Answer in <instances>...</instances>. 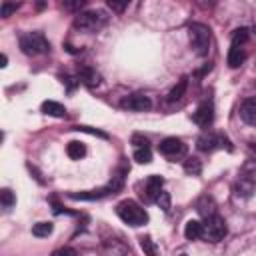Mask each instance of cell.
Here are the masks:
<instances>
[{
    "label": "cell",
    "mask_w": 256,
    "mask_h": 256,
    "mask_svg": "<svg viewBox=\"0 0 256 256\" xmlns=\"http://www.w3.org/2000/svg\"><path fill=\"white\" fill-rule=\"evenodd\" d=\"M160 154H164L166 158H180L186 154V144L180 140V138H164L158 146Z\"/></svg>",
    "instance_id": "52a82bcc"
},
{
    "label": "cell",
    "mask_w": 256,
    "mask_h": 256,
    "mask_svg": "<svg viewBox=\"0 0 256 256\" xmlns=\"http://www.w3.org/2000/svg\"><path fill=\"white\" fill-rule=\"evenodd\" d=\"M198 212L204 216V218H208V216H212V214H216L214 212V202H212V198H208V196H204L200 202H198Z\"/></svg>",
    "instance_id": "7402d4cb"
},
{
    "label": "cell",
    "mask_w": 256,
    "mask_h": 256,
    "mask_svg": "<svg viewBox=\"0 0 256 256\" xmlns=\"http://www.w3.org/2000/svg\"><path fill=\"white\" fill-rule=\"evenodd\" d=\"M254 180L252 178H242L238 184H236V194L238 196H244V198H248L252 192H254Z\"/></svg>",
    "instance_id": "e0dca14e"
},
{
    "label": "cell",
    "mask_w": 256,
    "mask_h": 256,
    "mask_svg": "<svg viewBox=\"0 0 256 256\" xmlns=\"http://www.w3.org/2000/svg\"><path fill=\"white\" fill-rule=\"evenodd\" d=\"M108 22V16L106 12L102 10H88V12H80L76 18H74V28L78 32H84V34H94L98 30H102Z\"/></svg>",
    "instance_id": "6da1fadb"
},
{
    "label": "cell",
    "mask_w": 256,
    "mask_h": 256,
    "mask_svg": "<svg viewBox=\"0 0 256 256\" xmlns=\"http://www.w3.org/2000/svg\"><path fill=\"white\" fill-rule=\"evenodd\" d=\"M156 204H158L164 212H168V210H170V196H168V192L162 190V192L158 194V198H156Z\"/></svg>",
    "instance_id": "83f0119b"
},
{
    "label": "cell",
    "mask_w": 256,
    "mask_h": 256,
    "mask_svg": "<svg viewBox=\"0 0 256 256\" xmlns=\"http://www.w3.org/2000/svg\"><path fill=\"white\" fill-rule=\"evenodd\" d=\"M228 232V226H226V220L218 214H212L206 218V224H204V236L210 240V242H220Z\"/></svg>",
    "instance_id": "5b68a950"
},
{
    "label": "cell",
    "mask_w": 256,
    "mask_h": 256,
    "mask_svg": "<svg viewBox=\"0 0 256 256\" xmlns=\"http://www.w3.org/2000/svg\"><path fill=\"white\" fill-rule=\"evenodd\" d=\"M116 214L120 216L122 222H126L128 226H142L148 222V214L146 210L134 202V200H122L118 206H116Z\"/></svg>",
    "instance_id": "7a4b0ae2"
},
{
    "label": "cell",
    "mask_w": 256,
    "mask_h": 256,
    "mask_svg": "<svg viewBox=\"0 0 256 256\" xmlns=\"http://www.w3.org/2000/svg\"><path fill=\"white\" fill-rule=\"evenodd\" d=\"M60 254H72V256H74V254H76V250H74V248H60V250H56V252H54V256H60Z\"/></svg>",
    "instance_id": "1f68e13d"
},
{
    "label": "cell",
    "mask_w": 256,
    "mask_h": 256,
    "mask_svg": "<svg viewBox=\"0 0 256 256\" xmlns=\"http://www.w3.org/2000/svg\"><path fill=\"white\" fill-rule=\"evenodd\" d=\"M222 142H224L222 136H216V134H212V132H204L202 136H198L196 146H198V150H202V152H212V150H216Z\"/></svg>",
    "instance_id": "9c48e42d"
},
{
    "label": "cell",
    "mask_w": 256,
    "mask_h": 256,
    "mask_svg": "<svg viewBox=\"0 0 256 256\" xmlns=\"http://www.w3.org/2000/svg\"><path fill=\"white\" fill-rule=\"evenodd\" d=\"M240 118L246 124H256V98H246L240 104Z\"/></svg>",
    "instance_id": "8fae6325"
},
{
    "label": "cell",
    "mask_w": 256,
    "mask_h": 256,
    "mask_svg": "<svg viewBox=\"0 0 256 256\" xmlns=\"http://www.w3.org/2000/svg\"><path fill=\"white\" fill-rule=\"evenodd\" d=\"M192 118H194V122H196L198 126H202V128L210 126L212 120H214V106H212V102H202V104L196 108V112H194Z\"/></svg>",
    "instance_id": "ba28073f"
},
{
    "label": "cell",
    "mask_w": 256,
    "mask_h": 256,
    "mask_svg": "<svg viewBox=\"0 0 256 256\" xmlns=\"http://www.w3.org/2000/svg\"><path fill=\"white\" fill-rule=\"evenodd\" d=\"M52 230H54L52 222H38V224H34V226H32V234H34V236H38V238L50 236V234H52Z\"/></svg>",
    "instance_id": "ffe728a7"
},
{
    "label": "cell",
    "mask_w": 256,
    "mask_h": 256,
    "mask_svg": "<svg viewBox=\"0 0 256 256\" xmlns=\"http://www.w3.org/2000/svg\"><path fill=\"white\" fill-rule=\"evenodd\" d=\"M184 236L186 240H198L204 236V224L198 220H188L184 226Z\"/></svg>",
    "instance_id": "7c38bea8"
},
{
    "label": "cell",
    "mask_w": 256,
    "mask_h": 256,
    "mask_svg": "<svg viewBox=\"0 0 256 256\" xmlns=\"http://www.w3.org/2000/svg\"><path fill=\"white\" fill-rule=\"evenodd\" d=\"M184 172L186 174H192V176H198L202 172V164L198 158H186L184 160Z\"/></svg>",
    "instance_id": "44dd1931"
},
{
    "label": "cell",
    "mask_w": 256,
    "mask_h": 256,
    "mask_svg": "<svg viewBox=\"0 0 256 256\" xmlns=\"http://www.w3.org/2000/svg\"><path fill=\"white\" fill-rule=\"evenodd\" d=\"M244 60H246V54H244L242 46H230V52H228V66H230V68H238Z\"/></svg>",
    "instance_id": "5bb4252c"
},
{
    "label": "cell",
    "mask_w": 256,
    "mask_h": 256,
    "mask_svg": "<svg viewBox=\"0 0 256 256\" xmlns=\"http://www.w3.org/2000/svg\"><path fill=\"white\" fill-rule=\"evenodd\" d=\"M134 160L140 162V164H148L152 160L150 146H138V148H134Z\"/></svg>",
    "instance_id": "d6986e66"
},
{
    "label": "cell",
    "mask_w": 256,
    "mask_h": 256,
    "mask_svg": "<svg viewBox=\"0 0 256 256\" xmlns=\"http://www.w3.org/2000/svg\"><path fill=\"white\" fill-rule=\"evenodd\" d=\"M162 184H164V180H162L160 176H150V178L146 180V184H144V194H146V198L152 200V202H156L158 194L162 192Z\"/></svg>",
    "instance_id": "30bf717a"
},
{
    "label": "cell",
    "mask_w": 256,
    "mask_h": 256,
    "mask_svg": "<svg viewBox=\"0 0 256 256\" xmlns=\"http://www.w3.org/2000/svg\"><path fill=\"white\" fill-rule=\"evenodd\" d=\"M74 130H80V132H90V134H96V136H100V138H106V134H104V132L92 130V128H88V126H76Z\"/></svg>",
    "instance_id": "4dcf8cb0"
},
{
    "label": "cell",
    "mask_w": 256,
    "mask_h": 256,
    "mask_svg": "<svg viewBox=\"0 0 256 256\" xmlns=\"http://www.w3.org/2000/svg\"><path fill=\"white\" fill-rule=\"evenodd\" d=\"M18 6H20L18 2H12V0H4V2H2V10H0L2 18H8L12 12H16V8H18Z\"/></svg>",
    "instance_id": "4316f807"
},
{
    "label": "cell",
    "mask_w": 256,
    "mask_h": 256,
    "mask_svg": "<svg viewBox=\"0 0 256 256\" xmlns=\"http://www.w3.org/2000/svg\"><path fill=\"white\" fill-rule=\"evenodd\" d=\"M186 86H188V80L182 78V80L170 90V94H168V102H176V100H180V98L184 96V92H186Z\"/></svg>",
    "instance_id": "ac0fdd59"
},
{
    "label": "cell",
    "mask_w": 256,
    "mask_h": 256,
    "mask_svg": "<svg viewBox=\"0 0 256 256\" xmlns=\"http://www.w3.org/2000/svg\"><path fill=\"white\" fill-rule=\"evenodd\" d=\"M80 80H82L88 88H94V86L100 84V74H98L96 70H92V68H82V70H80Z\"/></svg>",
    "instance_id": "9a60e30c"
},
{
    "label": "cell",
    "mask_w": 256,
    "mask_h": 256,
    "mask_svg": "<svg viewBox=\"0 0 256 256\" xmlns=\"http://www.w3.org/2000/svg\"><path fill=\"white\" fill-rule=\"evenodd\" d=\"M248 40V28H238L232 34V46H242Z\"/></svg>",
    "instance_id": "cb8c5ba5"
},
{
    "label": "cell",
    "mask_w": 256,
    "mask_h": 256,
    "mask_svg": "<svg viewBox=\"0 0 256 256\" xmlns=\"http://www.w3.org/2000/svg\"><path fill=\"white\" fill-rule=\"evenodd\" d=\"M66 154L72 158V160H80V158H84L86 156V146L82 144V142H68V146H66Z\"/></svg>",
    "instance_id": "2e32d148"
},
{
    "label": "cell",
    "mask_w": 256,
    "mask_h": 256,
    "mask_svg": "<svg viewBox=\"0 0 256 256\" xmlns=\"http://www.w3.org/2000/svg\"><path fill=\"white\" fill-rule=\"evenodd\" d=\"M42 112L48 114V116H56V118L66 116V108H64L60 102H54V100H46V102H42Z\"/></svg>",
    "instance_id": "4fadbf2b"
},
{
    "label": "cell",
    "mask_w": 256,
    "mask_h": 256,
    "mask_svg": "<svg viewBox=\"0 0 256 256\" xmlns=\"http://www.w3.org/2000/svg\"><path fill=\"white\" fill-rule=\"evenodd\" d=\"M20 48L28 56H40L50 52V42L40 32H26L20 36Z\"/></svg>",
    "instance_id": "277c9868"
},
{
    "label": "cell",
    "mask_w": 256,
    "mask_h": 256,
    "mask_svg": "<svg viewBox=\"0 0 256 256\" xmlns=\"http://www.w3.org/2000/svg\"><path fill=\"white\" fill-rule=\"evenodd\" d=\"M140 246H142V250H144L146 254H154V252H156V248L152 246L150 238H142V240H140Z\"/></svg>",
    "instance_id": "f1b7e54d"
},
{
    "label": "cell",
    "mask_w": 256,
    "mask_h": 256,
    "mask_svg": "<svg viewBox=\"0 0 256 256\" xmlns=\"http://www.w3.org/2000/svg\"><path fill=\"white\" fill-rule=\"evenodd\" d=\"M254 32H256V26H254Z\"/></svg>",
    "instance_id": "836d02e7"
},
{
    "label": "cell",
    "mask_w": 256,
    "mask_h": 256,
    "mask_svg": "<svg viewBox=\"0 0 256 256\" xmlns=\"http://www.w3.org/2000/svg\"><path fill=\"white\" fill-rule=\"evenodd\" d=\"M188 38H190V46L198 56H206L210 50V30L204 24H190L188 26Z\"/></svg>",
    "instance_id": "3957f363"
},
{
    "label": "cell",
    "mask_w": 256,
    "mask_h": 256,
    "mask_svg": "<svg viewBox=\"0 0 256 256\" xmlns=\"http://www.w3.org/2000/svg\"><path fill=\"white\" fill-rule=\"evenodd\" d=\"M36 8L42 10V8H44V0H36Z\"/></svg>",
    "instance_id": "d6a6232c"
},
{
    "label": "cell",
    "mask_w": 256,
    "mask_h": 256,
    "mask_svg": "<svg viewBox=\"0 0 256 256\" xmlns=\"http://www.w3.org/2000/svg\"><path fill=\"white\" fill-rule=\"evenodd\" d=\"M106 4H108V8H110L112 12L120 14V12H124V10L128 8L130 0H106Z\"/></svg>",
    "instance_id": "484cf974"
},
{
    "label": "cell",
    "mask_w": 256,
    "mask_h": 256,
    "mask_svg": "<svg viewBox=\"0 0 256 256\" xmlns=\"http://www.w3.org/2000/svg\"><path fill=\"white\" fill-rule=\"evenodd\" d=\"M132 144H134V148H138V146H148V138H144V136H140V134H134V136H132Z\"/></svg>",
    "instance_id": "f546056e"
},
{
    "label": "cell",
    "mask_w": 256,
    "mask_h": 256,
    "mask_svg": "<svg viewBox=\"0 0 256 256\" xmlns=\"http://www.w3.org/2000/svg\"><path fill=\"white\" fill-rule=\"evenodd\" d=\"M0 200H2V206H4L6 210H10V208L14 206V202H16V196H14V192H12V190L4 188V190L0 192Z\"/></svg>",
    "instance_id": "603a6c76"
},
{
    "label": "cell",
    "mask_w": 256,
    "mask_h": 256,
    "mask_svg": "<svg viewBox=\"0 0 256 256\" xmlns=\"http://www.w3.org/2000/svg\"><path fill=\"white\" fill-rule=\"evenodd\" d=\"M88 0H62V6L68 10V12H80L84 6H86Z\"/></svg>",
    "instance_id": "d4e9b609"
},
{
    "label": "cell",
    "mask_w": 256,
    "mask_h": 256,
    "mask_svg": "<svg viewBox=\"0 0 256 256\" xmlns=\"http://www.w3.org/2000/svg\"><path fill=\"white\" fill-rule=\"evenodd\" d=\"M120 106H122L124 110H130V112H146V110H150L152 102H150V98H148L146 94L136 92V94H130V96L122 98Z\"/></svg>",
    "instance_id": "8992f818"
}]
</instances>
